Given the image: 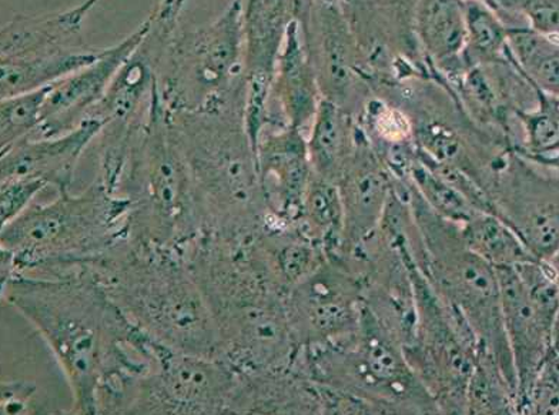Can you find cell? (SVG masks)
<instances>
[{"label":"cell","instance_id":"1","mask_svg":"<svg viewBox=\"0 0 559 415\" xmlns=\"http://www.w3.org/2000/svg\"><path fill=\"white\" fill-rule=\"evenodd\" d=\"M181 251L212 311L221 358L240 372L290 367L301 346L286 296L260 272L245 240L202 233Z\"/></svg>","mask_w":559,"mask_h":415},{"label":"cell","instance_id":"2","mask_svg":"<svg viewBox=\"0 0 559 415\" xmlns=\"http://www.w3.org/2000/svg\"><path fill=\"white\" fill-rule=\"evenodd\" d=\"M88 270L114 305L163 346L221 357L212 311L180 249L129 235Z\"/></svg>","mask_w":559,"mask_h":415},{"label":"cell","instance_id":"3","mask_svg":"<svg viewBox=\"0 0 559 415\" xmlns=\"http://www.w3.org/2000/svg\"><path fill=\"white\" fill-rule=\"evenodd\" d=\"M2 301L44 335L67 371L74 414L96 415V387L107 352L128 319L88 269L62 277L2 278Z\"/></svg>","mask_w":559,"mask_h":415},{"label":"cell","instance_id":"4","mask_svg":"<svg viewBox=\"0 0 559 415\" xmlns=\"http://www.w3.org/2000/svg\"><path fill=\"white\" fill-rule=\"evenodd\" d=\"M167 116L192 179L202 233L230 240L254 235L269 213L245 110H167Z\"/></svg>","mask_w":559,"mask_h":415},{"label":"cell","instance_id":"5","mask_svg":"<svg viewBox=\"0 0 559 415\" xmlns=\"http://www.w3.org/2000/svg\"><path fill=\"white\" fill-rule=\"evenodd\" d=\"M129 235L128 203L93 179L81 193L36 200L2 226V278L62 277L91 269Z\"/></svg>","mask_w":559,"mask_h":415},{"label":"cell","instance_id":"6","mask_svg":"<svg viewBox=\"0 0 559 415\" xmlns=\"http://www.w3.org/2000/svg\"><path fill=\"white\" fill-rule=\"evenodd\" d=\"M293 366L316 384L362 401L371 414H440L409 366L403 344L367 306L352 335L301 346Z\"/></svg>","mask_w":559,"mask_h":415},{"label":"cell","instance_id":"7","mask_svg":"<svg viewBox=\"0 0 559 415\" xmlns=\"http://www.w3.org/2000/svg\"><path fill=\"white\" fill-rule=\"evenodd\" d=\"M114 194L128 203L130 235L138 239L181 250L202 235L192 179L158 91L151 118L130 149Z\"/></svg>","mask_w":559,"mask_h":415},{"label":"cell","instance_id":"8","mask_svg":"<svg viewBox=\"0 0 559 415\" xmlns=\"http://www.w3.org/2000/svg\"><path fill=\"white\" fill-rule=\"evenodd\" d=\"M407 188L426 249L418 268L442 300L464 317L479 348L496 358L519 394L496 269L465 245L460 225L437 214L412 185L407 183Z\"/></svg>","mask_w":559,"mask_h":415},{"label":"cell","instance_id":"9","mask_svg":"<svg viewBox=\"0 0 559 415\" xmlns=\"http://www.w3.org/2000/svg\"><path fill=\"white\" fill-rule=\"evenodd\" d=\"M169 111L243 109V0H231L206 25L176 32L157 73Z\"/></svg>","mask_w":559,"mask_h":415},{"label":"cell","instance_id":"10","mask_svg":"<svg viewBox=\"0 0 559 415\" xmlns=\"http://www.w3.org/2000/svg\"><path fill=\"white\" fill-rule=\"evenodd\" d=\"M395 249L407 265L416 293V331L404 347L405 357L436 400L440 414H468L477 339L464 317L438 295L409 251Z\"/></svg>","mask_w":559,"mask_h":415},{"label":"cell","instance_id":"11","mask_svg":"<svg viewBox=\"0 0 559 415\" xmlns=\"http://www.w3.org/2000/svg\"><path fill=\"white\" fill-rule=\"evenodd\" d=\"M3 415L74 414L67 371L44 335L15 307L2 301Z\"/></svg>","mask_w":559,"mask_h":415},{"label":"cell","instance_id":"12","mask_svg":"<svg viewBox=\"0 0 559 415\" xmlns=\"http://www.w3.org/2000/svg\"><path fill=\"white\" fill-rule=\"evenodd\" d=\"M239 371L221 357L167 349L139 382L129 415H230Z\"/></svg>","mask_w":559,"mask_h":415},{"label":"cell","instance_id":"13","mask_svg":"<svg viewBox=\"0 0 559 415\" xmlns=\"http://www.w3.org/2000/svg\"><path fill=\"white\" fill-rule=\"evenodd\" d=\"M493 213L514 228L531 253L551 260L559 250V167L508 153L488 191Z\"/></svg>","mask_w":559,"mask_h":415},{"label":"cell","instance_id":"14","mask_svg":"<svg viewBox=\"0 0 559 415\" xmlns=\"http://www.w3.org/2000/svg\"><path fill=\"white\" fill-rule=\"evenodd\" d=\"M365 306L360 274L343 258H325L286 297L288 320L300 346L348 337L360 325Z\"/></svg>","mask_w":559,"mask_h":415},{"label":"cell","instance_id":"15","mask_svg":"<svg viewBox=\"0 0 559 415\" xmlns=\"http://www.w3.org/2000/svg\"><path fill=\"white\" fill-rule=\"evenodd\" d=\"M295 19V0H243L246 128L255 152L269 120L280 54Z\"/></svg>","mask_w":559,"mask_h":415},{"label":"cell","instance_id":"16","mask_svg":"<svg viewBox=\"0 0 559 415\" xmlns=\"http://www.w3.org/2000/svg\"><path fill=\"white\" fill-rule=\"evenodd\" d=\"M146 27V21L140 23L136 31L126 36L118 45L104 49L95 62L50 86L46 96L44 119L35 138L59 137L72 132L83 121L91 119L93 110L104 99L116 73L142 42Z\"/></svg>","mask_w":559,"mask_h":415},{"label":"cell","instance_id":"17","mask_svg":"<svg viewBox=\"0 0 559 415\" xmlns=\"http://www.w3.org/2000/svg\"><path fill=\"white\" fill-rule=\"evenodd\" d=\"M258 163L270 221L295 225L314 175L306 134L288 126H265L258 143Z\"/></svg>","mask_w":559,"mask_h":415},{"label":"cell","instance_id":"18","mask_svg":"<svg viewBox=\"0 0 559 415\" xmlns=\"http://www.w3.org/2000/svg\"><path fill=\"white\" fill-rule=\"evenodd\" d=\"M496 272L502 319L519 381L520 405L551 352L557 315L531 298L515 268H498Z\"/></svg>","mask_w":559,"mask_h":415},{"label":"cell","instance_id":"19","mask_svg":"<svg viewBox=\"0 0 559 415\" xmlns=\"http://www.w3.org/2000/svg\"><path fill=\"white\" fill-rule=\"evenodd\" d=\"M344 208L342 253L357 249L380 230L395 179L361 128L356 152L337 181Z\"/></svg>","mask_w":559,"mask_h":415},{"label":"cell","instance_id":"20","mask_svg":"<svg viewBox=\"0 0 559 415\" xmlns=\"http://www.w3.org/2000/svg\"><path fill=\"white\" fill-rule=\"evenodd\" d=\"M104 123L87 119L79 128L59 137L23 140L2 152L4 179H29L41 181L56 193L72 190L78 167L92 147Z\"/></svg>","mask_w":559,"mask_h":415},{"label":"cell","instance_id":"21","mask_svg":"<svg viewBox=\"0 0 559 415\" xmlns=\"http://www.w3.org/2000/svg\"><path fill=\"white\" fill-rule=\"evenodd\" d=\"M99 2L82 0L67 11L11 19L0 37L2 60L52 59L96 49L85 40L83 26Z\"/></svg>","mask_w":559,"mask_h":415},{"label":"cell","instance_id":"22","mask_svg":"<svg viewBox=\"0 0 559 415\" xmlns=\"http://www.w3.org/2000/svg\"><path fill=\"white\" fill-rule=\"evenodd\" d=\"M321 99L313 60L300 22L295 19L280 54L267 124L288 126L307 138Z\"/></svg>","mask_w":559,"mask_h":415},{"label":"cell","instance_id":"23","mask_svg":"<svg viewBox=\"0 0 559 415\" xmlns=\"http://www.w3.org/2000/svg\"><path fill=\"white\" fill-rule=\"evenodd\" d=\"M231 414H324L319 387L297 368L239 371Z\"/></svg>","mask_w":559,"mask_h":415},{"label":"cell","instance_id":"24","mask_svg":"<svg viewBox=\"0 0 559 415\" xmlns=\"http://www.w3.org/2000/svg\"><path fill=\"white\" fill-rule=\"evenodd\" d=\"M354 119L333 102L321 99L307 133V147L317 176L334 183L342 177L361 138V128Z\"/></svg>","mask_w":559,"mask_h":415},{"label":"cell","instance_id":"25","mask_svg":"<svg viewBox=\"0 0 559 415\" xmlns=\"http://www.w3.org/2000/svg\"><path fill=\"white\" fill-rule=\"evenodd\" d=\"M416 31L427 54L451 62L468 46L464 0H417Z\"/></svg>","mask_w":559,"mask_h":415},{"label":"cell","instance_id":"26","mask_svg":"<svg viewBox=\"0 0 559 415\" xmlns=\"http://www.w3.org/2000/svg\"><path fill=\"white\" fill-rule=\"evenodd\" d=\"M296 225L324 250L328 258L342 253L344 208L337 183L314 174L302 200Z\"/></svg>","mask_w":559,"mask_h":415},{"label":"cell","instance_id":"27","mask_svg":"<svg viewBox=\"0 0 559 415\" xmlns=\"http://www.w3.org/2000/svg\"><path fill=\"white\" fill-rule=\"evenodd\" d=\"M465 245L493 269L516 268L537 259L506 221L491 212H479L461 225ZM542 260V259H539Z\"/></svg>","mask_w":559,"mask_h":415},{"label":"cell","instance_id":"28","mask_svg":"<svg viewBox=\"0 0 559 415\" xmlns=\"http://www.w3.org/2000/svg\"><path fill=\"white\" fill-rule=\"evenodd\" d=\"M508 45L520 72L545 95L559 97V44L530 27L508 31Z\"/></svg>","mask_w":559,"mask_h":415},{"label":"cell","instance_id":"29","mask_svg":"<svg viewBox=\"0 0 559 415\" xmlns=\"http://www.w3.org/2000/svg\"><path fill=\"white\" fill-rule=\"evenodd\" d=\"M468 414H519V394L500 364L486 349L478 348L467 393Z\"/></svg>","mask_w":559,"mask_h":415},{"label":"cell","instance_id":"30","mask_svg":"<svg viewBox=\"0 0 559 415\" xmlns=\"http://www.w3.org/2000/svg\"><path fill=\"white\" fill-rule=\"evenodd\" d=\"M405 183L412 185L437 214L449 218L456 225H464L475 214L483 212L469 202L461 191L456 190L453 185H450L435 170H431L419 156L414 163Z\"/></svg>","mask_w":559,"mask_h":415},{"label":"cell","instance_id":"31","mask_svg":"<svg viewBox=\"0 0 559 415\" xmlns=\"http://www.w3.org/2000/svg\"><path fill=\"white\" fill-rule=\"evenodd\" d=\"M49 87L2 97L0 106V146L8 151L23 140L36 137L44 119V107Z\"/></svg>","mask_w":559,"mask_h":415},{"label":"cell","instance_id":"32","mask_svg":"<svg viewBox=\"0 0 559 415\" xmlns=\"http://www.w3.org/2000/svg\"><path fill=\"white\" fill-rule=\"evenodd\" d=\"M468 46L478 58H493L508 46V29L481 0H464Z\"/></svg>","mask_w":559,"mask_h":415},{"label":"cell","instance_id":"33","mask_svg":"<svg viewBox=\"0 0 559 415\" xmlns=\"http://www.w3.org/2000/svg\"><path fill=\"white\" fill-rule=\"evenodd\" d=\"M48 186L29 179H4L0 186V206H2V226L15 221L29 209L41 191Z\"/></svg>","mask_w":559,"mask_h":415},{"label":"cell","instance_id":"34","mask_svg":"<svg viewBox=\"0 0 559 415\" xmlns=\"http://www.w3.org/2000/svg\"><path fill=\"white\" fill-rule=\"evenodd\" d=\"M531 31L559 44V0H511Z\"/></svg>","mask_w":559,"mask_h":415},{"label":"cell","instance_id":"35","mask_svg":"<svg viewBox=\"0 0 559 415\" xmlns=\"http://www.w3.org/2000/svg\"><path fill=\"white\" fill-rule=\"evenodd\" d=\"M394 189H397L400 191H405V193H408V188L402 181L395 180ZM394 191V190H393ZM419 230V228H418ZM424 253H426V249H424L423 239H421V233H419L418 240L416 245L412 247V256L414 259H416L417 264H421L424 260Z\"/></svg>","mask_w":559,"mask_h":415},{"label":"cell","instance_id":"36","mask_svg":"<svg viewBox=\"0 0 559 415\" xmlns=\"http://www.w3.org/2000/svg\"><path fill=\"white\" fill-rule=\"evenodd\" d=\"M548 261H549V263H551L554 272H556V276L558 280V286H559V250H558V253L556 256H554V258L551 260H548ZM552 348L557 349V352H559V311H558V316H557L556 328H554Z\"/></svg>","mask_w":559,"mask_h":415}]
</instances>
